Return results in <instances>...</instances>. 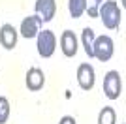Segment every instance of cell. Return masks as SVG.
Instances as JSON below:
<instances>
[{
	"label": "cell",
	"mask_w": 126,
	"mask_h": 124,
	"mask_svg": "<svg viewBox=\"0 0 126 124\" xmlns=\"http://www.w3.org/2000/svg\"><path fill=\"white\" fill-rule=\"evenodd\" d=\"M98 17L102 19L105 28H109V30H117L122 23V11L119 8L115 0H105L102 2L100 10H98Z\"/></svg>",
	"instance_id": "6da1fadb"
},
{
	"label": "cell",
	"mask_w": 126,
	"mask_h": 124,
	"mask_svg": "<svg viewBox=\"0 0 126 124\" xmlns=\"http://www.w3.org/2000/svg\"><path fill=\"white\" fill-rule=\"evenodd\" d=\"M36 47L38 55L42 58H51L57 49V36L53 30H40L36 36Z\"/></svg>",
	"instance_id": "7a4b0ae2"
},
{
	"label": "cell",
	"mask_w": 126,
	"mask_h": 124,
	"mask_svg": "<svg viewBox=\"0 0 126 124\" xmlns=\"http://www.w3.org/2000/svg\"><path fill=\"white\" fill-rule=\"evenodd\" d=\"M104 94L109 100H119L122 94V79L117 70H111L104 75Z\"/></svg>",
	"instance_id": "3957f363"
},
{
	"label": "cell",
	"mask_w": 126,
	"mask_h": 124,
	"mask_svg": "<svg viewBox=\"0 0 126 124\" xmlns=\"http://www.w3.org/2000/svg\"><path fill=\"white\" fill-rule=\"evenodd\" d=\"M92 51H94V58H98L100 62H107L115 53V43L109 36H96Z\"/></svg>",
	"instance_id": "277c9868"
},
{
	"label": "cell",
	"mask_w": 126,
	"mask_h": 124,
	"mask_svg": "<svg viewBox=\"0 0 126 124\" xmlns=\"http://www.w3.org/2000/svg\"><path fill=\"white\" fill-rule=\"evenodd\" d=\"M96 83V72L89 62L79 64L77 68V85L81 87V90H92Z\"/></svg>",
	"instance_id": "5b68a950"
},
{
	"label": "cell",
	"mask_w": 126,
	"mask_h": 124,
	"mask_svg": "<svg viewBox=\"0 0 126 124\" xmlns=\"http://www.w3.org/2000/svg\"><path fill=\"white\" fill-rule=\"evenodd\" d=\"M42 26H43V21L38 15H28V17H25V19L21 21V26H19L17 32H19L23 38H26V40H32V38L38 36V32L42 30Z\"/></svg>",
	"instance_id": "8992f818"
},
{
	"label": "cell",
	"mask_w": 126,
	"mask_h": 124,
	"mask_svg": "<svg viewBox=\"0 0 126 124\" xmlns=\"http://www.w3.org/2000/svg\"><path fill=\"white\" fill-rule=\"evenodd\" d=\"M34 10H36V15L43 23H49L57 15V0H36Z\"/></svg>",
	"instance_id": "52a82bcc"
},
{
	"label": "cell",
	"mask_w": 126,
	"mask_h": 124,
	"mask_svg": "<svg viewBox=\"0 0 126 124\" xmlns=\"http://www.w3.org/2000/svg\"><path fill=\"white\" fill-rule=\"evenodd\" d=\"M77 36H75L72 30H64L62 36H60V51H62L64 57L68 58H74L77 55Z\"/></svg>",
	"instance_id": "ba28073f"
},
{
	"label": "cell",
	"mask_w": 126,
	"mask_h": 124,
	"mask_svg": "<svg viewBox=\"0 0 126 124\" xmlns=\"http://www.w3.org/2000/svg\"><path fill=\"white\" fill-rule=\"evenodd\" d=\"M17 38H19V32H17V28L13 25L6 23V25L0 26V45L4 49L11 51L17 45Z\"/></svg>",
	"instance_id": "9c48e42d"
},
{
	"label": "cell",
	"mask_w": 126,
	"mask_h": 124,
	"mask_svg": "<svg viewBox=\"0 0 126 124\" xmlns=\"http://www.w3.org/2000/svg\"><path fill=\"white\" fill-rule=\"evenodd\" d=\"M25 85L30 92H38L42 90L43 85H45V73L40 70V68H30L26 72V77H25Z\"/></svg>",
	"instance_id": "30bf717a"
},
{
	"label": "cell",
	"mask_w": 126,
	"mask_h": 124,
	"mask_svg": "<svg viewBox=\"0 0 126 124\" xmlns=\"http://www.w3.org/2000/svg\"><path fill=\"white\" fill-rule=\"evenodd\" d=\"M94 40H96V34L92 28H83V32H81V43H83V49L85 53H87V57L89 58H94Z\"/></svg>",
	"instance_id": "8fae6325"
},
{
	"label": "cell",
	"mask_w": 126,
	"mask_h": 124,
	"mask_svg": "<svg viewBox=\"0 0 126 124\" xmlns=\"http://www.w3.org/2000/svg\"><path fill=\"white\" fill-rule=\"evenodd\" d=\"M85 10H87V0H68V11L74 19H79L85 13Z\"/></svg>",
	"instance_id": "7c38bea8"
},
{
	"label": "cell",
	"mask_w": 126,
	"mask_h": 124,
	"mask_svg": "<svg viewBox=\"0 0 126 124\" xmlns=\"http://www.w3.org/2000/svg\"><path fill=\"white\" fill-rule=\"evenodd\" d=\"M98 124H117V113L115 109L105 105L102 107V111L98 113Z\"/></svg>",
	"instance_id": "4fadbf2b"
},
{
	"label": "cell",
	"mask_w": 126,
	"mask_h": 124,
	"mask_svg": "<svg viewBox=\"0 0 126 124\" xmlns=\"http://www.w3.org/2000/svg\"><path fill=\"white\" fill-rule=\"evenodd\" d=\"M11 107H10V100L6 96H0V124H6L10 119Z\"/></svg>",
	"instance_id": "5bb4252c"
},
{
	"label": "cell",
	"mask_w": 126,
	"mask_h": 124,
	"mask_svg": "<svg viewBox=\"0 0 126 124\" xmlns=\"http://www.w3.org/2000/svg\"><path fill=\"white\" fill-rule=\"evenodd\" d=\"M58 124H77V120H75L74 117H70V115H64L62 119L58 120Z\"/></svg>",
	"instance_id": "9a60e30c"
}]
</instances>
